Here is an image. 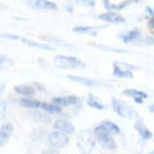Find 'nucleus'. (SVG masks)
<instances>
[{"label":"nucleus","instance_id":"nucleus-1","mask_svg":"<svg viewBox=\"0 0 154 154\" xmlns=\"http://www.w3.org/2000/svg\"><path fill=\"white\" fill-rule=\"evenodd\" d=\"M53 63L55 67L60 69H84L86 63L77 57L72 55H55L53 59Z\"/></svg>","mask_w":154,"mask_h":154},{"label":"nucleus","instance_id":"nucleus-2","mask_svg":"<svg viewBox=\"0 0 154 154\" xmlns=\"http://www.w3.org/2000/svg\"><path fill=\"white\" fill-rule=\"evenodd\" d=\"M110 105H112V109L116 114H118L119 117L126 118V119H132L137 116L136 110L132 105H130L128 103H126L122 99L118 98H112L110 100Z\"/></svg>","mask_w":154,"mask_h":154},{"label":"nucleus","instance_id":"nucleus-3","mask_svg":"<svg viewBox=\"0 0 154 154\" xmlns=\"http://www.w3.org/2000/svg\"><path fill=\"white\" fill-rule=\"evenodd\" d=\"M93 132H94L96 143L103 149H105V150H116V149H117V143H116V140L113 139V135L103 131V130L99 128L98 126L94 127Z\"/></svg>","mask_w":154,"mask_h":154},{"label":"nucleus","instance_id":"nucleus-4","mask_svg":"<svg viewBox=\"0 0 154 154\" xmlns=\"http://www.w3.org/2000/svg\"><path fill=\"white\" fill-rule=\"evenodd\" d=\"M140 67L132 66L125 62H114L112 75L116 79H134V72L139 71Z\"/></svg>","mask_w":154,"mask_h":154},{"label":"nucleus","instance_id":"nucleus-5","mask_svg":"<svg viewBox=\"0 0 154 154\" xmlns=\"http://www.w3.org/2000/svg\"><path fill=\"white\" fill-rule=\"evenodd\" d=\"M46 141L53 148L63 149L64 146L68 145V143H69V135H67L64 132H60V131H57V130H53L51 132L48 134Z\"/></svg>","mask_w":154,"mask_h":154},{"label":"nucleus","instance_id":"nucleus-6","mask_svg":"<svg viewBox=\"0 0 154 154\" xmlns=\"http://www.w3.org/2000/svg\"><path fill=\"white\" fill-rule=\"evenodd\" d=\"M95 136L94 132H89V131H81L79 134V139H77V145L81 149L82 153H88L90 154V152L94 149L95 146Z\"/></svg>","mask_w":154,"mask_h":154},{"label":"nucleus","instance_id":"nucleus-7","mask_svg":"<svg viewBox=\"0 0 154 154\" xmlns=\"http://www.w3.org/2000/svg\"><path fill=\"white\" fill-rule=\"evenodd\" d=\"M143 32L139 28H132L126 32L119 33V40L123 44H140V40L143 38Z\"/></svg>","mask_w":154,"mask_h":154},{"label":"nucleus","instance_id":"nucleus-8","mask_svg":"<svg viewBox=\"0 0 154 154\" xmlns=\"http://www.w3.org/2000/svg\"><path fill=\"white\" fill-rule=\"evenodd\" d=\"M53 128L57 130V131L64 132L67 135H73L75 134V126L72 123L71 119L68 118H57L54 122H53Z\"/></svg>","mask_w":154,"mask_h":154},{"label":"nucleus","instance_id":"nucleus-9","mask_svg":"<svg viewBox=\"0 0 154 154\" xmlns=\"http://www.w3.org/2000/svg\"><path fill=\"white\" fill-rule=\"evenodd\" d=\"M51 103H54L59 107L64 108V107H73L81 103V98L76 95H62V96H55L51 99Z\"/></svg>","mask_w":154,"mask_h":154},{"label":"nucleus","instance_id":"nucleus-10","mask_svg":"<svg viewBox=\"0 0 154 154\" xmlns=\"http://www.w3.org/2000/svg\"><path fill=\"white\" fill-rule=\"evenodd\" d=\"M27 5L36 11H57L58 5L51 0H27Z\"/></svg>","mask_w":154,"mask_h":154},{"label":"nucleus","instance_id":"nucleus-11","mask_svg":"<svg viewBox=\"0 0 154 154\" xmlns=\"http://www.w3.org/2000/svg\"><path fill=\"white\" fill-rule=\"evenodd\" d=\"M98 19L99 21H103V22H107V23H112V25H121V23L126 22V19L116 11H109V12L99 14Z\"/></svg>","mask_w":154,"mask_h":154},{"label":"nucleus","instance_id":"nucleus-12","mask_svg":"<svg viewBox=\"0 0 154 154\" xmlns=\"http://www.w3.org/2000/svg\"><path fill=\"white\" fill-rule=\"evenodd\" d=\"M68 80L73 81L76 84L84 85L86 88H100L103 85L102 81L99 80H94V79H89V77H84V76H76V75H68Z\"/></svg>","mask_w":154,"mask_h":154},{"label":"nucleus","instance_id":"nucleus-13","mask_svg":"<svg viewBox=\"0 0 154 154\" xmlns=\"http://www.w3.org/2000/svg\"><path fill=\"white\" fill-rule=\"evenodd\" d=\"M136 118L137 119L135 122V130H136V132L139 134V136L143 141H149L150 139H153V132L145 126V123L141 121L139 116H136Z\"/></svg>","mask_w":154,"mask_h":154},{"label":"nucleus","instance_id":"nucleus-14","mask_svg":"<svg viewBox=\"0 0 154 154\" xmlns=\"http://www.w3.org/2000/svg\"><path fill=\"white\" fill-rule=\"evenodd\" d=\"M122 94L125 96H127V98L134 99V102L136 104H143L144 100L149 98L145 91L139 90V89H126V90H123Z\"/></svg>","mask_w":154,"mask_h":154},{"label":"nucleus","instance_id":"nucleus-15","mask_svg":"<svg viewBox=\"0 0 154 154\" xmlns=\"http://www.w3.org/2000/svg\"><path fill=\"white\" fill-rule=\"evenodd\" d=\"M13 132H14V126L11 122H5L0 126V148L8 143L9 137L13 135Z\"/></svg>","mask_w":154,"mask_h":154},{"label":"nucleus","instance_id":"nucleus-16","mask_svg":"<svg viewBox=\"0 0 154 154\" xmlns=\"http://www.w3.org/2000/svg\"><path fill=\"white\" fill-rule=\"evenodd\" d=\"M17 40L21 41V42H23V44H26L27 46L33 48V49H40V50H46V51L54 50V46H51V45H49V44H44V42L33 41V40H30V38H25V37H19V36H18Z\"/></svg>","mask_w":154,"mask_h":154},{"label":"nucleus","instance_id":"nucleus-17","mask_svg":"<svg viewBox=\"0 0 154 154\" xmlns=\"http://www.w3.org/2000/svg\"><path fill=\"white\" fill-rule=\"evenodd\" d=\"M98 127L102 128L103 131L110 134V135H118L119 132H121L119 126L118 125H116L114 122H112V121H102L98 125Z\"/></svg>","mask_w":154,"mask_h":154},{"label":"nucleus","instance_id":"nucleus-18","mask_svg":"<svg viewBox=\"0 0 154 154\" xmlns=\"http://www.w3.org/2000/svg\"><path fill=\"white\" fill-rule=\"evenodd\" d=\"M14 93L23 96V98H28V96H33L36 93L35 88H32L31 85H17L14 86Z\"/></svg>","mask_w":154,"mask_h":154},{"label":"nucleus","instance_id":"nucleus-19","mask_svg":"<svg viewBox=\"0 0 154 154\" xmlns=\"http://www.w3.org/2000/svg\"><path fill=\"white\" fill-rule=\"evenodd\" d=\"M19 105L26 109H40L41 100H37L35 98H32V96H28V98H22L19 100Z\"/></svg>","mask_w":154,"mask_h":154},{"label":"nucleus","instance_id":"nucleus-20","mask_svg":"<svg viewBox=\"0 0 154 154\" xmlns=\"http://www.w3.org/2000/svg\"><path fill=\"white\" fill-rule=\"evenodd\" d=\"M31 117H33V121L36 122H42V123H48L50 122V117L46 112L41 109H31V113H30Z\"/></svg>","mask_w":154,"mask_h":154},{"label":"nucleus","instance_id":"nucleus-21","mask_svg":"<svg viewBox=\"0 0 154 154\" xmlns=\"http://www.w3.org/2000/svg\"><path fill=\"white\" fill-rule=\"evenodd\" d=\"M73 32L80 33V35L96 36L99 32V28H96L94 26H77V27H73Z\"/></svg>","mask_w":154,"mask_h":154},{"label":"nucleus","instance_id":"nucleus-22","mask_svg":"<svg viewBox=\"0 0 154 154\" xmlns=\"http://www.w3.org/2000/svg\"><path fill=\"white\" fill-rule=\"evenodd\" d=\"M40 109L46 112L48 114H60L62 113V107L57 105L54 103H46V102H41Z\"/></svg>","mask_w":154,"mask_h":154},{"label":"nucleus","instance_id":"nucleus-23","mask_svg":"<svg viewBox=\"0 0 154 154\" xmlns=\"http://www.w3.org/2000/svg\"><path fill=\"white\" fill-rule=\"evenodd\" d=\"M86 104H88L90 108L96 109V110H104V109H105L104 103H102V102H100V100L96 98L95 95H93V94H89V95H88V99H86Z\"/></svg>","mask_w":154,"mask_h":154},{"label":"nucleus","instance_id":"nucleus-24","mask_svg":"<svg viewBox=\"0 0 154 154\" xmlns=\"http://www.w3.org/2000/svg\"><path fill=\"white\" fill-rule=\"evenodd\" d=\"M134 3H139V0H123V2H121L119 4H113V11L119 12V11H122V9H125L126 7H130Z\"/></svg>","mask_w":154,"mask_h":154},{"label":"nucleus","instance_id":"nucleus-25","mask_svg":"<svg viewBox=\"0 0 154 154\" xmlns=\"http://www.w3.org/2000/svg\"><path fill=\"white\" fill-rule=\"evenodd\" d=\"M13 66V60L7 55H0V69L11 68Z\"/></svg>","mask_w":154,"mask_h":154},{"label":"nucleus","instance_id":"nucleus-26","mask_svg":"<svg viewBox=\"0 0 154 154\" xmlns=\"http://www.w3.org/2000/svg\"><path fill=\"white\" fill-rule=\"evenodd\" d=\"M140 44L146 46H154V35H145L140 40Z\"/></svg>","mask_w":154,"mask_h":154},{"label":"nucleus","instance_id":"nucleus-27","mask_svg":"<svg viewBox=\"0 0 154 154\" xmlns=\"http://www.w3.org/2000/svg\"><path fill=\"white\" fill-rule=\"evenodd\" d=\"M44 130L42 128H36L32 134V140L33 141H40L41 139H44Z\"/></svg>","mask_w":154,"mask_h":154},{"label":"nucleus","instance_id":"nucleus-28","mask_svg":"<svg viewBox=\"0 0 154 154\" xmlns=\"http://www.w3.org/2000/svg\"><path fill=\"white\" fill-rule=\"evenodd\" d=\"M76 3H79V4H82V5H86V7H95V4L96 2L95 0H76Z\"/></svg>","mask_w":154,"mask_h":154},{"label":"nucleus","instance_id":"nucleus-29","mask_svg":"<svg viewBox=\"0 0 154 154\" xmlns=\"http://www.w3.org/2000/svg\"><path fill=\"white\" fill-rule=\"evenodd\" d=\"M60 149H57V148H53V146H50V148H48V149H45V150H42L41 152V154H60Z\"/></svg>","mask_w":154,"mask_h":154},{"label":"nucleus","instance_id":"nucleus-30","mask_svg":"<svg viewBox=\"0 0 154 154\" xmlns=\"http://www.w3.org/2000/svg\"><path fill=\"white\" fill-rule=\"evenodd\" d=\"M103 3V7L105 8V11L109 12V11H113V4L109 2V0H102Z\"/></svg>","mask_w":154,"mask_h":154},{"label":"nucleus","instance_id":"nucleus-31","mask_svg":"<svg viewBox=\"0 0 154 154\" xmlns=\"http://www.w3.org/2000/svg\"><path fill=\"white\" fill-rule=\"evenodd\" d=\"M145 12L148 13L149 18H154V9H153L152 7H146V8H145Z\"/></svg>","mask_w":154,"mask_h":154},{"label":"nucleus","instance_id":"nucleus-32","mask_svg":"<svg viewBox=\"0 0 154 154\" xmlns=\"http://www.w3.org/2000/svg\"><path fill=\"white\" fill-rule=\"evenodd\" d=\"M148 26L152 28V30H154V18H149L148 19Z\"/></svg>","mask_w":154,"mask_h":154},{"label":"nucleus","instance_id":"nucleus-33","mask_svg":"<svg viewBox=\"0 0 154 154\" xmlns=\"http://www.w3.org/2000/svg\"><path fill=\"white\" fill-rule=\"evenodd\" d=\"M5 88H7L5 82H0V95H2L4 91H5Z\"/></svg>","mask_w":154,"mask_h":154},{"label":"nucleus","instance_id":"nucleus-34","mask_svg":"<svg viewBox=\"0 0 154 154\" xmlns=\"http://www.w3.org/2000/svg\"><path fill=\"white\" fill-rule=\"evenodd\" d=\"M148 110H149L150 113H154V104H150V105H149V107H148Z\"/></svg>","mask_w":154,"mask_h":154},{"label":"nucleus","instance_id":"nucleus-35","mask_svg":"<svg viewBox=\"0 0 154 154\" xmlns=\"http://www.w3.org/2000/svg\"><path fill=\"white\" fill-rule=\"evenodd\" d=\"M148 154H154V150H150V152H149Z\"/></svg>","mask_w":154,"mask_h":154},{"label":"nucleus","instance_id":"nucleus-36","mask_svg":"<svg viewBox=\"0 0 154 154\" xmlns=\"http://www.w3.org/2000/svg\"><path fill=\"white\" fill-rule=\"evenodd\" d=\"M81 154H88V153H81Z\"/></svg>","mask_w":154,"mask_h":154}]
</instances>
